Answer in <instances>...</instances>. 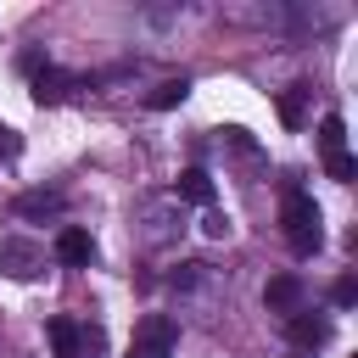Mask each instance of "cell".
<instances>
[{
  "mask_svg": "<svg viewBox=\"0 0 358 358\" xmlns=\"http://www.w3.org/2000/svg\"><path fill=\"white\" fill-rule=\"evenodd\" d=\"M185 90H190L185 78H168V84H157V90H151V106H157V112H162V106H179V101H185Z\"/></svg>",
  "mask_w": 358,
  "mask_h": 358,
  "instance_id": "cell-13",
  "label": "cell"
},
{
  "mask_svg": "<svg viewBox=\"0 0 358 358\" xmlns=\"http://www.w3.org/2000/svg\"><path fill=\"white\" fill-rule=\"evenodd\" d=\"M173 341H179V324L168 313H151V319H140V330H134L123 358H173Z\"/></svg>",
  "mask_w": 358,
  "mask_h": 358,
  "instance_id": "cell-2",
  "label": "cell"
},
{
  "mask_svg": "<svg viewBox=\"0 0 358 358\" xmlns=\"http://www.w3.org/2000/svg\"><path fill=\"white\" fill-rule=\"evenodd\" d=\"M45 268V252L34 246V241H22V235H6L0 241V274H11V280H34Z\"/></svg>",
  "mask_w": 358,
  "mask_h": 358,
  "instance_id": "cell-4",
  "label": "cell"
},
{
  "mask_svg": "<svg viewBox=\"0 0 358 358\" xmlns=\"http://www.w3.org/2000/svg\"><path fill=\"white\" fill-rule=\"evenodd\" d=\"M324 336H330V324H324V319H313V313H302V308L291 313V341H296V347H319Z\"/></svg>",
  "mask_w": 358,
  "mask_h": 358,
  "instance_id": "cell-11",
  "label": "cell"
},
{
  "mask_svg": "<svg viewBox=\"0 0 358 358\" xmlns=\"http://www.w3.org/2000/svg\"><path fill=\"white\" fill-rule=\"evenodd\" d=\"M17 213H22V218H45V213H62V190H22V196H17Z\"/></svg>",
  "mask_w": 358,
  "mask_h": 358,
  "instance_id": "cell-10",
  "label": "cell"
},
{
  "mask_svg": "<svg viewBox=\"0 0 358 358\" xmlns=\"http://www.w3.org/2000/svg\"><path fill=\"white\" fill-rule=\"evenodd\" d=\"M263 302L280 308V313H296V308H302V280H296V274H274V280L263 285Z\"/></svg>",
  "mask_w": 358,
  "mask_h": 358,
  "instance_id": "cell-5",
  "label": "cell"
},
{
  "mask_svg": "<svg viewBox=\"0 0 358 358\" xmlns=\"http://www.w3.org/2000/svg\"><path fill=\"white\" fill-rule=\"evenodd\" d=\"M319 151H324V162L347 157V123H341V112H324L319 117Z\"/></svg>",
  "mask_w": 358,
  "mask_h": 358,
  "instance_id": "cell-8",
  "label": "cell"
},
{
  "mask_svg": "<svg viewBox=\"0 0 358 358\" xmlns=\"http://www.w3.org/2000/svg\"><path fill=\"white\" fill-rule=\"evenodd\" d=\"M280 117H285L291 129H302V117H308V84H291V90L280 95Z\"/></svg>",
  "mask_w": 358,
  "mask_h": 358,
  "instance_id": "cell-12",
  "label": "cell"
},
{
  "mask_svg": "<svg viewBox=\"0 0 358 358\" xmlns=\"http://www.w3.org/2000/svg\"><path fill=\"white\" fill-rule=\"evenodd\" d=\"M336 302H341V308H352V302H358V280H352V274H341V280H336Z\"/></svg>",
  "mask_w": 358,
  "mask_h": 358,
  "instance_id": "cell-14",
  "label": "cell"
},
{
  "mask_svg": "<svg viewBox=\"0 0 358 358\" xmlns=\"http://www.w3.org/2000/svg\"><path fill=\"white\" fill-rule=\"evenodd\" d=\"M0 151H17V140H11V129L0 123Z\"/></svg>",
  "mask_w": 358,
  "mask_h": 358,
  "instance_id": "cell-15",
  "label": "cell"
},
{
  "mask_svg": "<svg viewBox=\"0 0 358 358\" xmlns=\"http://www.w3.org/2000/svg\"><path fill=\"white\" fill-rule=\"evenodd\" d=\"M173 190H179V201H196V207H207V201H213V179H207L201 168H185Z\"/></svg>",
  "mask_w": 358,
  "mask_h": 358,
  "instance_id": "cell-9",
  "label": "cell"
},
{
  "mask_svg": "<svg viewBox=\"0 0 358 358\" xmlns=\"http://www.w3.org/2000/svg\"><path fill=\"white\" fill-rule=\"evenodd\" d=\"M50 347H56V358H95L101 352V330L78 324V319H50Z\"/></svg>",
  "mask_w": 358,
  "mask_h": 358,
  "instance_id": "cell-3",
  "label": "cell"
},
{
  "mask_svg": "<svg viewBox=\"0 0 358 358\" xmlns=\"http://www.w3.org/2000/svg\"><path fill=\"white\" fill-rule=\"evenodd\" d=\"M56 257H62L67 268H84V263L95 257V241H90L84 229H62V235H56Z\"/></svg>",
  "mask_w": 358,
  "mask_h": 358,
  "instance_id": "cell-7",
  "label": "cell"
},
{
  "mask_svg": "<svg viewBox=\"0 0 358 358\" xmlns=\"http://www.w3.org/2000/svg\"><path fill=\"white\" fill-rule=\"evenodd\" d=\"M73 84H78V78H67V73L45 67V73H34V101H39V106H56V101H67V95H73Z\"/></svg>",
  "mask_w": 358,
  "mask_h": 358,
  "instance_id": "cell-6",
  "label": "cell"
},
{
  "mask_svg": "<svg viewBox=\"0 0 358 358\" xmlns=\"http://www.w3.org/2000/svg\"><path fill=\"white\" fill-rule=\"evenodd\" d=\"M280 224H285V241H291L296 257H313V252H319L324 229H319V201H313L308 190H285V201H280Z\"/></svg>",
  "mask_w": 358,
  "mask_h": 358,
  "instance_id": "cell-1",
  "label": "cell"
}]
</instances>
